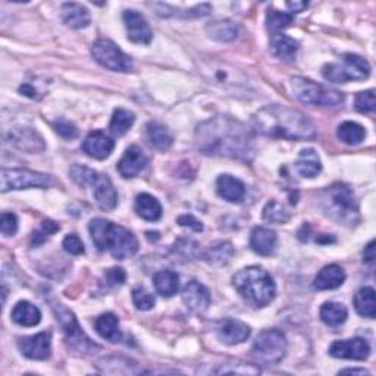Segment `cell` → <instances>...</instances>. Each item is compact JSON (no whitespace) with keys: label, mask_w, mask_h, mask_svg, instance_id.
<instances>
[{"label":"cell","mask_w":376,"mask_h":376,"mask_svg":"<svg viewBox=\"0 0 376 376\" xmlns=\"http://www.w3.org/2000/svg\"><path fill=\"white\" fill-rule=\"evenodd\" d=\"M91 240L100 252L111 253L118 260H125L138 252L135 235L121 225H115L103 217H96L90 222Z\"/></svg>","instance_id":"obj_3"},{"label":"cell","mask_w":376,"mask_h":376,"mask_svg":"<svg viewBox=\"0 0 376 376\" xmlns=\"http://www.w3.org/2000/svg\"><path fill=\"white\" fill-rule=\"evenodd\" d=\"M134 209L140 217H143V219H146V221H150V222L159 221L161 216H162V206H161L159 200L153 197L152 194H147V193L137 196Z\"/></svg>","instance_id":"obj_28"},{"label":"cell","mask_w":376,"mask_h":376,"mask_svg":"<svg viewBox=\"0 0 376 376\" xmlns=\"http://www.w3.org/2000/svg\"><path fill=\"white\" fill-rule=\"evenodd\" d=\"M217 375H227V373H237V375H257L260 373V369L256 368L255 365H247V363H229V365H219L217 369L213 370Z\"/></svg>","instance_id":"obj_41"},{"label":"cell","mask_w":376,"mask_h":376,"mask_svg":"<svg viewBox=\"0 0 376 376\" xmlns=\"http://www.w3.org/2000/svg\"><path fill=\"white\" fill-rule=\"evenodd\" d=\"M53 128L56 130V133L60 137H64L67 140H74V138L78 137V128L69 121H65V119L55 121L53 122Z\"/></svg>","instance_id":"obj_46"},{"label":"cell","mask_w":376,"mask_h":376,"mask_svg":"<svg viewBox=\"0 0 376 376\" xmlns=\"http://www.w3.org/2000/svg\"><path fill=\"white\" fill-rule=\"evenodd\" d=\"M93 196L96 200L98 206L102 210H112L118 205V193L115 190V187L112 181L109 180L106 175L99 174L98 178L93 182Z\"/></svg>","instance_id":"obj_17"},{"label":"cell","mask_w":376,"mask_h":376,"mask_svg":"<svg viewBox=\"0 0 376 376\" xmlns=\"http://www.w3.org/2000/svg\"><path fill=\"white\" fill-rule=\"evenodd\" d=\"M337 134L344 145L356 146V145L362 143V141L365 140L366 130H365V127H362V125L357 123V122L347 121V122H342L340 125Z\"/></svg>","instance_id":"obj_35"},{"label":"cell","mask_w":376,"mask_h":376,"mask_svg":"<svg viewBox=\"0 0 376 376\" xmlns=\"http://www.w3.org/2000/svg\"><path fill=\"white\" fill-rule=\"evenodd\" d=\"M69 174H71V178L80 185V187H91L94 180L98 178L99 175V172L98 170H94L88 166H84V165H72L71 170H69Z\"/></svg>","instance_id":"obj_39"},{"label":"cell","mask_w":376,"mask_h":376,"mask_svg":"<svg viewBox=\"0 0 376 376\" xmlns=\"http://www.w3.org/2000/svg\"><path fill=\"white\" fill-rule=\"evenodd\" d=\"M293 22V15L287 12H278V11H269L266 15V25L272 33L278 34L281 29L287 28Z\"/></svg>","instance_id":"obj_40"},{"label":"cell","mask_w":376,"mask_h":376,"mask_svg":"<svg viewBox=\"0 0 376 376\" xmlns=\"http://www.w3.org/2000/svg\"><path fill=\"white\" fill-rule=\"evenodd\" d=\"M59 231V225L55 224L53 221H43L41 228L39 231H36L33 234V237H31V246H40L43 244L47 239L51 237L52 234Z\"/></svg>","instance_id":"obj_44"},{"label":"cell","mask_w":376,"mask_h":376,"mask_svg":"<svg viewBox=\"0 0 376 376\" xmlns=\"http://www.w3.org/2000/svg\"><path fill=\"white\" fill-rule=\"evenodd\" d=\"M122 20L125 24V28H127L128 39L133 43L137 44H149L152 41L153 33L150 29V25L147 24L146 18L137 11H125L122 15Z\"/></svg>","instance_id":"obj_14"},{"label":"cell","mask_w":376,"mask_h":376,"mask_svg":"<svg viewBox=\"0 0 376 376\" xmlns=\"http://www.w3.org/2000/svg\"><path fill=\"white\" fill-rule=\"evenodd\" d=\"M329 354L337 358L366 360L370 354V346L365 338H351L334 341L329 347Z\"/></svg>","instance_id":"obj_13"},{"label":"cell","mask_w":376,"mask_h":376,"mask_svg":"<svg viewBox=\"0 0 376 376\" xmlns=\"http://www.w3.org/2000/svg\"><path fill=\"white\" fill-rule=\"evenodd\" d=\"M62 20H64L68 27L74 29H81L90 25L91 17L86 6L71 2L62 5Z\"/></svg>","instance_id":"obj_24"},{"label":"cell","mask_w":376,"mask_h":376,"mask_svg":"<svg viewBox=\"0 0 376 376\" xmlns=\"http://www.w3.org/2000/svg\"><path fill=\"white\" fill-rule=\"evenodd\" d=\"M149 165L147 156L138 146H131L118 162V172L123 178H135Z\"/></svg>","instance_id":"obj_15"},{"label":"cell","mask_w":376,"mask_h":376,"mask_svg":"<svg viewBox=\"0 0 376 376\" xmlns=\"http://www.w3.org/2000/svg\"><path fill=\"white\" fill-rule=\"evenodd\" d=\"M11 143L20 150L39 153L44 150V141L40 134L31 128H15L11 133Z\"/></svg>","instance_id":"obj_20"},{"label":"cell","mask_w":376,"mask_h":376,"mask_svg":"<svg viewBox=\"0 0 376 376\" xmlns=\"http://www.w3.org/2000/svg\"><path fill=\"white\" fill-rule=\"evenodd\" d=\"M239 25L229 20H216L206 25V34L209 39L221 43H228L239 37Z\"/></svg>","instance_id":"obj_26"},{"label":"cell","mask_w":376,"mask_h":376,"mask_svg":"<svg viewBox=\"0 0 376 376\" xmlns=\"http://www.w3.org/2000/svg\"><path fill=\"white\" fill-rule=\"evenodd\" d=\"M134 122H135V115L133 112L127 111V109L118 107L114 111L111 125H109V130H111V133L114 135L121 137L133 127Z\"/></svg>","instance_id":"obj_37"},{"label":"cell","mask_w":376,"mask_h":376,"mask_svg":"<svg viewBox=\"0 0 376 376\" xmlns=\"http://www.w3.org/2000/svg\"><path fill=\"white\" fill-rule=\"evenodd\" d=\"M12 321L25 328L36 326L41 321V311L29 302H20L12 310Z\"/></svg>","instance_id":"obj_30"},{"label":"cell","mask_w":376,"mask_h":376,"mask_svg":"<svg viewBox=\"0 0 376 376\" xmlns=\"http://www.w3.org/2000/svg\"><path fill=\"white\" fill-rule=\"evenodd\" d=\"M276 234L269 228L257 227L253 229L252 237H250V247L255 253L260 256H271L276 250Z\"/></svg>","instance_id":"obj_22"},{"label":"cell","mask_w":376,"mask_h":376,"mask_svg":"<svg viewBox=\"0 0 376 376\" xmlns=\"http://www.w3.org/2000/svg\"><path fill=\"white\" fill-rule=\"evenodd\" d=\"M94 328H96L98 334L109 342L122 341L119 319L114 315V313H103V315H100L96 319V322H94Z\"/></svg>","instance_id":"obj_27"},{"label":"cell","mask_w":376,"mask_h":376,"mask_svg":"<svg viewBox=\"0 0 376 376\" xmlns=\"http://www.w3.org/2000/svg\"><path fill=\"white\" fill-rule=\"evenodd\" d=\"M287 8H290L291 13H299L307 8V4H304V2H287Z\"/></svg>","instance_id":"obj_52"},{"label":"cell","mask_w":376,"mask_h":376,"mask_svg":"<svg viewBox=\"0 0 376 376\" xmlns=\"http://www.w3.org/2000/svg\"><path fill=\"white\" fill-rule=\"evenodd\" d=\"M323 200L328 205V213H331L338 221L349 225H354L358 221L357 200L350 187L344 184H334L325 193Z\"/></svg>","instance_id":"obj_7"},{"label":"cell","mask_w":376,"mask_h":376,"mask_svg":"<svg viewBox=\"0 0 376 376\" xmlns=\"http://www.w3.org/2000/svg\"><path fill=\"white\" fill-rule=\"evenodd\" d=\"M232 286L246 302L256 307L268 306L276 294L274 278L260 266H248L232 278Z\"/></svg>","instance_id":"obj_4"},{"label":"cell","mask_w":376,"mask_h":376,"mask_svg":"<svg viewBox=\"0 0 376 376\" xmlns=\"http://www.w3.org/2000/svg\"><path fill=\"white\" fill-rule=\"evenodd\" d=\"M319 315L322 322L326 323L328 326H340L347 321L349 310L342 303L329 302L321 307Z\"/></svg>","instance_id":"obj_34"},{"label":"cell","mask_w":376,"mask_h":376,"mask_svg":"<svg viewBox=\"0 0 376 376\" xmlns=\"http://www.w3.org/2000/svg\"><path fill=\"white\" fill-rule=\"evenodd\" d=\"M356 109L358 112L362 114H373L375 112V106H376V100H375V90H366L358 93L354 100Z\"/></svg>","instance_id":"obj_42"},{"label":"cell","mask_w":376,"mask_h":376,"mask_svg":"<svg viewBox=\"0 0 376 376\" xmlns=\"http://www.w3.org/2000/svg\"><path fill=\"white\" fill-rule=\"evenodd\" d=\"M299 51V43L286 34H274L271 39V53L279 60L290 62L295 58Z\"/></svg>","instance_id":"obj_29"},{"label":"cell","mask_w":376,"mask_h":376,"mask_svg":"<svg viewBox=\"0 0 376 376\" xmlns=\"http://www.w3.org/2000/svg\"><path fill=\"white\" fill-rule=\"evenodd\" d=\"M196 146L205 154L250 161L253 156V137L244 123L229 116H215L200 123Z\"/></svg>","instance_id":"obj_1"},{"label":"cell","mask_w":376,"mask_h":376,"mask_svg":"<svg viewBox=\"0 0 376 376\" xmlns=\"http://www.w3.org/2000/svg\"><path fill=\"white\" fill-rule=\"evenodd\" d=\"M363 257H365V259H363L365 263L373 266V262H375V241H373V240L365 247Z\"/></svg>","instance_id":"obj_50"},{"label":"cell","mask_w":376,"mask_h":376,"mask_svg":"<svg viewBox=\"0 0 376 376\" xmlns=\"http://www.w3.org/2000/svg\"><path fill=\"white\" fill-rule=\"evenodd\" d=\"M146 138L152 147L161 152L168 150L172 146V143H174V137H172L168 127L156 121H150L146 125Z\"/></svg>","instance_id":"obj_25"},{"label":"cell","mask_w":376,"mask_h":376,"mask_svg":"<svg viewBox=\"0 0 376 376\" xmlns=\"http://www.w3.org/2000/svg\"><path fill=\"white\" fill-rule=\"evenodd\" d=\"M353 303L360 316L369 319L375 318V290L372 287L360 288L354 295Z\"/></svg>","instance_id":"obj_36"},{"label":"cell","mask_w":376,"mask_h":376,"mask_svg":"<svg viewBox=\"0 0 376 376\" xmlns=\"http://www.w3.org/2000/svg\"><path fill=\"white\" fill-rule=\"evenodd\" d=\"M106 281L109 282V286H122L125 279H127V274L122 268H112L106 271Z\"/></svg>","instance_id":"obj_48"},{"label":"cell","mask_w":376,"mask_h":376,"mask_svg":"<svg viewBox=\"0 0 376 376\" xmlns=\"http://www.w3.org/2000/svg\"><path fill=\"white\" fill-rule=\"evenodd\" d=\"M18 349L27 358L46 360L52 351V335L43 331L36 335L22 337L18 340Z\"/></svg>","instance_id":"obj_12"},{"label":"cell","mask_w":376,"mask_h":376,"mask_svg":"<svg viewBox=\"0 0 376 376\" xmlns=\"http://www.w3.org/2000/svg\"><path fill=\"white\" fill-rule=\"evenodd\" d=\"M344 281H346V272H344L341 266L328 264L315 276V281H313V288L318 291L335 290L344 284Z\"/></svg>","instance_id":"obj_21"},{"label":"cell","mask_w":376,"mask_h":376,"mask_svg":"<svg viewBox=\"0 0 376 376\" xmlns=\"http://www.w3.org/2000/svg\"><path fill=\"white\" fill-rule=\"evenodd\" d=\"M291 91L297 100L306 105L335 107L344 102L342 93L337 90H326L318 83L303 76L291 78Z\"/></svg>","instance_id":"obj_6"},{"label":"cell","mask_w":376,"mask_h":376,"mask_svg":"<svg viewBox=\"0 0 376 376\" xmlns=\"http://www.w3.org/2000/svg\"><path fill=\"white\" fill-rule=\"evenodd\" d=\"M91 55L96 62L107 69L115 72H130L133 71V60L125 55L119 47L107 39H100L91 47Z\"/></svg>","instance_id":"obj_11"},{"label":"cell","mask_w":376,"mask_h":376,"mask_svg":"<svg viewBox=\"0 0 376 376\" xmlns=\"http://www.w3.org/2000/svg\"><path fill=\"white\" fill-rule=\"evenodd\" d=\"M153 284L161 295L172 297L180 290V276L174 271H159L153 276Z\"/></svg>","instance_id":"obj_33"},{"label":"cell","mask_w":376,"mask_h":376,"mask_svg":"<svg viewBox=\"0 0 376 376\" xmlns=\"http://www.w3.org/2000/svg\"><path fill=\"white\" fill-rule=\"evenodd\" d=\"M62 246H64L65 252H68L69 255H74V256L84 255V244L80 240V237H78V235H75V234L67 235Z\"/></svg>","instance_id":"obj_47"},{"label":"cell","mask_w":376,"mask_h":376,"mask_svg":"<svg viewBox=\"0 0 376 376\" xmlns=\"http://www.w3.org/2000/svg\"><path fill=\"white\" fill-rule=\"evenodd\" d=\"M20 91H21L22 94H25L27 98L39 99V96H37V90H36L33 86H31V84H24V86H21V87H20Z\"/></svg>","instance_id":"obj_51"},{"label":"cell","mask_w":376,"mask_h":376,"mask_svg":"<svg viewBox=\"0 0 376 376\" xmlns=\"http://www.w3.org/2000/svg\"><path fill=\"white\" fill-rule=\"evenodd\" d=\"M53 184L51 175L28 169H2L0 174V190H25V188H47Z\"/></svg>","instance_id":"obj_10"},{"label":"cell","mask_w":376,"mask_h":376,"mask_svg":"<svg viewBox=\"0 0 376 376\" xmlns=\"http://www.w3.org/2000/svg\"><path fill=\"white\" fill-rule=\"evenodd\" d=\"M325 80L334 84H346L349 81H363L370 75V65L366 59L353 53L342 56L337 64H326L322 68Z\"/></svg>","instance_id":"obj_5"},{"label":"cell","mask_w":376,"mask_h":376,"mask_svg":"<svg viewBox=\"0 0 376 376\" xmlns=\"http://www.w3.org/2000/svg\"><path fill=\"white\" fill-rule=\"evenodd\" d=\"M234 256V247L229 241L213 243L205 253L201 255L203 260L212 266H224Z\"/></svg>","instance_id":"obj_32"},{"label":"cell","mask_w":376,"mask_h":376,"mask_svg":"<svg viewBox=\"0 0 376 376\" xmlns=\"http://www.w3.org/2000/svg\"><path fill=\"white\" fill-rule=\"evenodd\" d=\"M114 147H115L114 140L102 131L90 133L83 143L84 153H87L90 158L99 159V161L106 159L107 156L112 153Z\"/></svg>","instance_id":"obj_19"},{"label":"cell","mask_w":376,"mask_h":376,"mask_svg":"<svg viewBox=\"0 0 376 376\" xmlns=\"http://www.w3.org/2000/svg\"><path fill=\"white\" fill-rule=\"evenodd\" d=\"M178 224L181 227L192 228L196 232H201L203 231V224L199 221V219H196L193 215H182V216H180L178 217Z\"/></svg>","instance_id":"obj_49"},{"label":"cell","mask_w":376,"mask_h":376,"mask_svg":"<svg viewBox=\"0 0 376 376\" xmlns=\"http://www.w3.org/2000/svg\"><path fill=\"white\" fill-rule=\"evenodd\" d=\"M217 194L231 203H240L246 196V185L232 175H221L216 181Z\"/></svg>","instance_id":"obj_23"},{"label":"cell","mask_w":376,"mask_h":376,"mask_svg":"<svg viewBox=\"0 0 376 376\" xmlns=\"http://www.w3.org/2000/svg\"><path fill=\"white\" fill-rule=\"evenodd\" d=\"M291 213L276 200H271L263 209V219L272 224H286L290 221Z\"/></svg>","instance_id":"obj_38"},{"label":"cell","mask_w":376,"mask_h":376,"mask_svg":"<svg viewBox=\"0 0 376 376\" xmlns=\"http://www.w3.org/2000/svg\"><path fill=\"white\" fill-rule=\"evenodd\" d=\"M253 128L268 137L288 140H310L316 137V128L309 116L282 105H268L252 118Z\"/></svg>","instance_id":"obj_2"},{"label":"cell","mask_w":376,"mask_h":376,"mask_svg":"<svg viewBox=\"0 0 376 376\" xmlns=\"http://www.w3.org/2000/svg\"><path fill=\"white\" fill-rule=\"evenodd\" d=\"M287 349V338L279 329H266L255 340L252 356L257 363L272 366L286 357Z\"/></svg>","instance_id":"obj_8"},{"label":"cell","mask_w":376,"mask_h":376,"mask_svg":"<svg viewBox=\"0 0 376 376\" xmlns=\"http://www.w3.org/2000/svg\"><path fill=\"white\" fill-rule=\"evenodd\" d=\"M53 311L56 315L58 322L60 323L62 329H64V334L67 341L71 344V347L78 350L80 353H91L93 350H99L100 347L96 346V344L91 342V340L83 333V329L78 325L74 313H71L64 304L60 303H55L53 306Z\"/></svg>","instance_id":"obj_9"},{"label":"cell","mask_w":376,"mask_h":376,"mask_svg":"<svg viewBox=\"0 0 376 376\" xmlns=\"http://www.w3.org/2000/svg\"><path fill=\"white\" fill-rule=\"evenodd\" d=\"M133 303L138 310H150L154 306V297L145 288L137 287L133 290Z\"/></svg>","instance_id":"obj_43"},{"label":"cell","mask_w":376,"mask_h":376,"mask_svg":"<svg viewBox=\"0 0 376 376\" xmlns=\"http://www.w3.org/2000/svg\"><path fill=\"white\" fill-rule=\"evenodd\" d=\"M340 373H349V375H362V376H365V375H370L368 370H365V369H344V370H341Z\"/></svg>","instance_id":"obj_53"},{"label":"cell","mask_w":376,"mask_h":376,"mask_svg":"<svg viewBox=\"0 0 376 376\" xmlns=\"http://www.w3.org/2000/svg\"><path fill=\"white\" fill-rule=\"evenodd\" d=\"M250 328L239 321V319H232L227 318L221 321L216 326V335L222 342L228 344V346H234V344H240L244 342L250 337Z\"/></svg>","instance_id":"obj_16"},{"label":"cell","mask_w":376,"mask_h":376,"mask_svg":"<svg viewBox=\"0 0 376 376\" xmlns=\"http://www.w3.org/2000/svg\"><path fill=\"white\" fill-rule=\"evenodd\" d=\"M295 169L304 178H315L322 170V163L318 153L313 149H304L300 152L295 162Z\"/></svg>","instance_id":"obj_31"},{"label":"cell","mask_w":376,"mask_h":376,"mask_svg":"<svg viewBox=\"0 0 376 376\" xmlns=\"http://www.w3.org/2000/svg\"><path fill=\"white\" fill-rule=\"evenodd\" d=\"M182 300L188 309L196 313H201L210 304V293L200 282L190 281L182 290Z\"/></svg>","instance_id":"obj_18"},{"label":"cell","mask_w":376,"mask_h":376,"mask_svg":"<svg viewBox=\"0 0 376 376\" xmlns=\"http://www.w3.org/2000/svg\"><path fill=\"white\" fill-rule=\"evenodd\" d=\"M0 231L6 237H12L18 231V217L11 212H4L0 217Z\"/></svg>","instance_id":"obj_45"}]
</instances>
